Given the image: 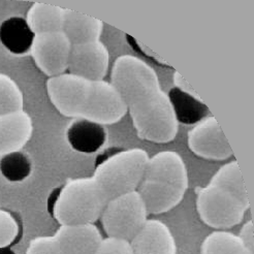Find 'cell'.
Listing matches in <instances>:
<instances>
[{"instance_id":"7c38bea8","label":"cell","mask_w":254,"mask_h":254,"mask_svg":"<svg viewBox=\"0 0 254 254\" xmlns=\"http://www.w3.org/2000/svg\"><path fill=\"white\" fill-rule=\"evenodd\" d=\"M33 133V122L25 111L0 116V156L21 151Z\"/></svg>"},{"instance_id":"ffe728a7","label":"cell","mask_w":254,"mask_h":254,"mask_svg":"<svg viewBox=\"0 0 254 254\" xmlns=\"http://www.w3.org/2000/svg\"><path fill=\"white\" fill-rule=\"evenodd\" d=\"M200 254H253V252L245 247L239 236L225 231H216L204 240Z\"/></svg>"},{"instance_id":"83f0119b","label":"cell","mask_w":254,"mask_h":254,"mask_svg":"<svg viewBox=\"0 0 254 254\" xmlns=\"http://www.w3.org/2000/svg\"><path fill=\"white\" fill-rule=\"evenodd\" d=\"M173 81H174L175 87L178 88V89H180L181 91H183L185 93H188V94L192 95V96L198 97V94L196 93L194 89L191 86H190V84L178 71H174Z\"/></svg>"},{"instance_id":"4316f807","label":"cell","mask_w":254,"mask_h":254,"mask_svg":"<svg viewBox=\"0 0 254 254\" xmlns=\"http://www.w3.org/2000/svg\"><path fill=\"white\" fill-rule=\"evenodd\" d=\"M253 221L250 220L245 223V225L241 230V233L239 235V238L242 241V243L245 245V247L253 252V246H254V235H253Z\"/></svg>"},{"instance_id":"30bf717a","label":"cell","mask_w":254,"mask_h":254,"mask_svg":"<svg viewBox=\"0 0 254 254\" xmlns=\"http://www.w3.org/2000/svg\"><path fill=\"white\" fill-rule=\"evenodd\" d=\"M110 55L100 41L72 45L68 72L89 81H103L108 73Z\"/></svg>"},{"instance_id":"277c9868","label":"cell","mask_w":254,"mask_h":254,"mask_svg":"<svg viewBox=\"0 0 254 254\" xmlns=\"http://www.w3.org/2000/svg\"><path fill=\"white\" fill-rule=\"evenodd\" d=\"M108 201L93 177L78 178L55 190L49 201V210L60 225L94 223Z\"/></svg>"},{"instance_id":"3957f363","label":"cell","mask_w":254,"mask_h":254,"mask_svg":"<svg viewBox=\"0 0 254 254\" xmlns=\"http://www.w3.org/2000/svg\"><path fill=\"white\" fill-rule=\"evenodd\" d=\"M188 173L183 158L175 151H161L149 158L136 191L148 214L167 213L184 198Z\"/></svg>"},{"instance_id":"5b68a950","label":"cell","mask_w":254,"mask_h":254,"mask_svg":"<svg viewBox=\"0 0 254 254\" xmlns=\"http://www.w3.org/2000/svg\"><path fill=\"white\" fill-rule=\"evenodd\" d=\"M149 158L143 149H118L99 159L92 177L110 200L136 191Z\"/></svg>"},{"instance_id":"52a82bcc","label":"cell","mask_w":254,"mask_h":254,"mask_svg":"<svg viewBox=\"0 0 254 254\" xmlns=\"http://www.w3.org/2000/svg\"><path fill=\"white\" fill-rule=\"evenodd\" d=\"M147 216L141 195L132 191L110 199L100 219L108 237L130 242L148 220Z\"/></svg>"},{"instance_id":"e0dca14e","label":"cell","mask_w":254,"mask_h":254,"mask_svg":"<svg viewBox=\"0 0 254 254\" xmlns=\"http://www.w3.org/2000/svg\"><path fill=\"white\" fill-rule=\"evenodd\" d=\"M168 96L178 123L196 124L207 118L210 113L208 107L199 96H192L176 87L171 89Z\"/></svg>"},{"instance_id":"2e32d148","label":"cell","mask_w":254,"mask_h":254,"mask_svg":"<svg viewBox=\"0 0 254 254\" xmlns=\"http://www.w3.org/2000/svg\"><path fill=\"white\" fill-rule=\"evenodd\" d=\"M35 34L22 17H10L0 25V42L15 55L30 52Z\"/></svg>"},{"instance_id":"7a4b0ae2","label":"cell","mask_w":254,"mask_h":254,"mask_svg":"<svg viewBox=\"0 0 254 254\" xmlns=\"http://www.w3.org/2000/svg\"><path fill=\"white\" fill-rule=\"evenodd\" d=\"M50 101L61 115L101 125L119 122L127 108L117 89L108 81H89L69 72L49 78Z\"/></svg>"},{"instance_id":"4fadbf2b","label":"cell","mask_w":254,"mask_h":254,"mask_svg":"<svg viewBox=\"0 0 254 254\" xmlns=\"http://www.w3.org/2000/svg\"><path fill=\"white\" fill-rule=\"evenodd\" d=\"M134 254H176L177 246L170 228L159 220H147L130 241Z\"/></svg>"},{"instance_id":"6da1fadb","label":"cell","mask_w":254,"mask_h":254,"mask_svg":"<svg viewBox=\"0 0 254 254\" xmlns=\"http://www.w3.org/2000/svg\"><path fill=\"white\" fill-rule=\"evenodd\" d=\"M111 83L124 100L139 138L156 144L174 141L179 123L157 73L147 62L132 55L119 56Z\"/></svg>"},{"instance_id":"d4e9b609","label":"cell","mask_w":254,"mask_h":254,"mask_svg":"<svg viewBox=\"0 0 254 254\" xmlns=\"http://www.w3.org/2000/svg\"><path fill=\"white\" fill-rule=\"evenodd\" d=\"M94 254H134V252L128 241L108 237L103 239Z\"/></svg>"},{"instance_id":"ba28073f","label":"cell","mask_w":254,"mask_h":254,"mask_svg":"<svg viewBox=\"0 0 254 254\" xmlns=\"http://www.w3.org/2000/svg\"><path fill=\"white\" fill-rule=\"evenodd\" d=\"M71 43L62 31L35 34L30 50L36 66L49 78L65 73Z\"/></svg>"},{"instance_id":"d6986e66","label":"cell","mask_w":254,"mask_h":254,"mask_svg":"<svg viewBox=\"0 0 254 254\" xmlns=\"http://www.w3.org/2000/svg\"><path fill=\"white\" fill-rule=\"evenodd\" d=\"M210 184L227 190L240 200H242L244 204L250 206L243 176L241 174L239 164L236 160L221 167L218 172L212 177Z\"/></svg>"},{"instance_id":"44dd1931","label":"cell","mask_w":254,"mask_h":254,"mask_svg":"<svg viewBox=\"0 0 254 254\" xmlns=\"http://www.w3.org/2000/svg\"><path fill=\"white\" fill-rule=\"evenodd\" d=\"M32 160L24 152L17 151L0 156V172L9 182H22L32 173Z\"/></svg>"},{"instance_id":"f1b7e54d","label":"cell","mask_w":254,"mask_h":254,"mask_svg":"<svg viewBox=\"0 0 254 254\" xmlns=\"http://www.w3.org/2000/svg\"><path fill=\"white\" fill-rule=\"evenodd\" d=\"M1 254H15V253H12L11 251H5V252H3V253H1Z\"/></svg>"},{"instance_id":"8fae6325","label":"cell","mask_w":254,"mask_h":254,"mask_svg":"<svg viewBox=\"0 0 254 254\" xmlns=\"http://www.w3.org/2000/svg\"><path fill=\"white\" fill-rule=\"evenodd\" d=\"M54 237L62 254H94L103 241L94 223L60 225Z\"/></svg>"},{"instance_id":"5bb4252c","label":"cell","mask_w":254,"mask_h":254,"mask_svg":"<svg viewBox=\"0 0 254 254\" xmlns=\"http://www.w3.org/2000/svg\"><path fill=\"white\" fill-rule=\"evenodd\" d=\"M67 142L70 147L82 153H94L108 141L105 125L87 119H73L66 129Z\"/></svg>"},{"instance_id":"ac0fdd59","label":"cell","mask_w":254,"mask_h":254,"mask_svg":"<svg viewBox=\"0 0 254 254\" xmlns=\"http://www.w3.org/2000/svg\"><path fill=\"white\" fill-rule=\"evenodd\" d=\"M63 8L57 5L34 2L28 12L26 21L34 34L56 32L62 29Z\"/></svg>"},{"instance_id":"7402d4cb","label":"cell","mask_w":254,"mask_h":254,"mask_svg":"<svg viewBox=\"0 0 254 254\" xmlns=\"http://www.w3.org/2000/svg\"><path fill=\"white\" fill-rule=\"evenodd\" d=\"M24 96L19 85L9 75L0 72V116L22 111Z\"/></svg>"},{"instance_id":"603a6c76","label":"cell","mask_w":254,"mask_h":254,"mask_svg":"<svg viewBox=\"0 0 254 254\" xmlns=\"http://www.w3.org/2000/svg\"><path fill=\"white\" fill-rule=\"evenodd\" d=\"M19 231V223L14 216L0 209V249H4L14 243Z\"/></svg>"},{"instance_id":"9c48e42d","label":"cell","mask_w":254,"mask_h":254,"mask_svg":"<svg viewBox=\"0 0 254 254\" xmlns=\"http://www.w3.org/2000/svg\"><path fill=\"white\" fill-rule=\"evenodd\" d=\"M187 143L196 156L207 160H225L234 154L218 121L213 116L201 120L188 132Z\"/></svg>"},{"instance_id":"9a60e30c","label":"cell","mask_w":254,"mask_h":254,"mask_svg":"<svg viewBox=\"0 0 254 254\" xmlns=\"http://www.w3.org/2000/svg\"><path fill=\"white\" fill-rule=\"evenodd\" d=\"M104 30V22L77 10L63 8L62 29L71 45H81L99 41Z\"/></svg>"},{"instance_id":"cb8c5ba5","label":"cell","mask_w":254,"mask_h":254,"mask_svg":"<svg viewBox=\"0 0 254 254\" xmlns=\"http://www.w3.org/2000/svg\"><path fill=\"white\" fill-rule=\"evenodd\" d=\"M26 254H62L57 240L52 237H36L32 239Z\"/></svg>"},{"instance_id":"8992f818","label":"cell","mask_w":254,"mask_h":254,"mask_svg":"<svg viewBox=\"0 0 254 254\" xmlns=\"http://www.w3.org/2000/svg\"><path fill=\"white\" fill-rule=\"evenodd\" d=\"M249 206L227 190L208 184L196 190V210L205 224L215 230H227L244 219Z\"/></svg>"},{"instance_id":"484cf974","label":"cell","mask_w":254,"mask_h":254,"mask_svg":"<svg viewBox=\"0 0 254 254\" xmlns=\"http://www.w3.org/2000/svg\"><path fill=\"white\" fill-rule=\"evenodd\" d=\"M125 37L127 39V43L129 44V46L135 51L137 54L146 57L147 59H149L150 61L155 63V64H157V65L172 68V66L169 64V63L166 60H164L163 58H161L160 56H158L156 53H154L153 51L150 50L144 44H142L141 42H138L137 40H135L134 37H132V36H130L128 34H125Z\"/></svg>"}]
</instances>
